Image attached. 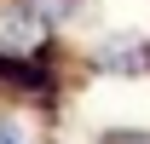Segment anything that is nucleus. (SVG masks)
Segmentation results:
<instances>
[{
  "mask_svg": "<svg viewBox=\"0 0 150 144\" xmlns=\"http://www.w3.org/2000/svg\"><path fill=\"white\" fill-rule=\"evenodd\" d=\"M40 29H46V18H40L29 0L12 6V12H0V52L6 58H29L40 46Z\"/></svg>",
  "mask_w": 150,
  "mask_h": 144,
  "instance_id": "1",
  "label": "nucleus"
},
{
  "mask_svg": "<svg viewBox=\"0 0 150 144\" xmlns=\"http://www.w3.org/2000/svg\"><path fill=\"white\" fill-rule=\"evenodd\" d=\"M98 69L139 75V69H150V46H144V40H115V46H104V52H98Z\"/></svg>",
  "mask_w": 150,
  "mask_h": 144,
  "instance_id": "2",
  "label": "nucleus"
},
{
  "mask_svg": "<svg viewBox=\"0 0 150 144\" xmlns=\"http://www.w3.org/2000/svg\"><path fill=\"white\" fill-rule=\"evenodd\" d=\"M0 144H29V133H23L18 121H0Z\"/></svg>",
  "mask_w": 150,
  "mask_h": 144,
  "instance_id": "3",
  "label": "nucleus"
},
{
  "mask_svg": "<svg viewBox=\"0 0 150 144\" xmlns=\"http://www.w3.org/2000/svg\"><path fill=\"white\" fill-rule=\"evenodd\" d=\"M104 144H150V133H110Z\"/></svg>",
  "mask_w": 150,
  "mask_h": 144,
  "instance_id": "4",
  "label": "nucleus"
}]
</instances>
